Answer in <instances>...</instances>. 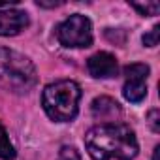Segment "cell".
<instances>
[{
	"label": "cell",
	"mask_w": 160,
	"mask_h": 160,
	"mask_svg": "<svg viewBox=\"0 0 160 160\" xmlns=\"http://www.w3.org/2000/svg\"><path fill=\"white\" fill-rule=\"evenodd\" d=\"M85 147L92 160H132L139 149L134 130L121 122L92 126L85 134Z\"/></svg>",
	"instance_id": "cell-1"
},
{
	"label": "cell",
	"mask_w": 160,
	"mask_h": 160,
	"mask_svg": "<svg viewBox=\"0 0 160 160\" xmlns=\"http://www.w3.org/2000/svg\"><path fill=\"white\" fill-rule=\"evenodd\" d=\"M36 68L28 57L0 47V89L13 94H27L36 87Z\"/></svg>",
	"instance_id": "cell-2"
},
{
	"label": "cell",
	"mask_w": 160,
	"mask_h": 160,
	"mask_svg": "<svg viewBox=\"0 0 160 160\" xmlns=\"http://www.w3.org/2000/svg\"><path fill=\"white\" fill-rule=\"evenodd\" d=\"M79 100H81V89L75 81H70V79L47 85L42 94V106L47 117L57 122L73 121L79 109Z\"/></svg>",
	"instance_id": "cell-3"
},
{
	"label": "cell",
	"mask_w": 160,
	"mask_h": 160,
	"mask_svg": "<svg viewBox=\"0 0 160 160\" xmlns=\"http://www.w3.org/2000/svg\"><path fill=\"white\" fill-rule=\"evenodd\" d=\"M57 38L64 47H89L92 43V25L81 13L70 15L57 27Z\"/></svg>",
	"instance_id": "cell-4"
},
{
	"label": "cell",
	"mask_w": 160,
	"mask_h": 160,
	"mask_svg": "<svg viewBox=\"0 0 160 160\" xmlns=\"http://www.w3.org/2000/svg\"><path fill=\"white\" fill-rule=\"evenodd\" d=\"M147 75H149L147 64H128L124 68L122 94L128 102L138 104L147 96Z\"/></svg>",
	"instance_id": "cell-5"
},
{
	"label": "cell",
	"mask_w": 160,
	"mask_h": 160,
	"mask_svg": "<svg viewBox=\"0 0 160 160\" xmlns=\"http://www.w3.org/2000/svg\"><path fill=\"white\" fill-rule=\"evenodd\" d=\"M87 68H89V73H91L92 77H98V79L115 77L117 72H119L117 58H115L111 53H106V51H100V53L92 55V57L87 60Z\"/></svg>",
	"instance_id": "cell-6"
},
{
	"label": "cell",
	"mask_w": 160,
	"mask_h": 160,
	"mask_svg": "<svg viewBox=\"0 0 160 160\" xmlns=\"http://www.w3.org/2000/svg\"><path fill=\"white\" fill-rule=\"evenodd\" d=\"M28 27V15L23 10H0V36H15Z\"/></svg>",
	"instance_id": "cell-7"
},
{
	"label": "cell",
	"mask_w": 160,
	"mask_h": 160,
	"mask_svg": "<svg viewBox=\"0 0 160 160\" xmlns=\"http://www.w3.org/2000/svg\"><path fill=\"white\" fill-rule=\"evenodd\" d=\"M91 111H92V117H94L96 121H106L104 124H108V122H117V119L122 115L121 106H119L113 98H109V96H100V98H96V100L92 102V106H91Z\"/></svg>",
	"instance_id": "cell-8"
},
{
	"label": "cell",
	"mask_w": 160,
	"mask_h": 160,
	"mask_svg": "<svg viewBox=\"0 0 160 160\" xmlns=\"http://www.w3.org/2000/svg\"><path fill=\"white\" fill-rule=\"evenodd\" d=\"M15 147L10 141V136L6 132V128L0 124V158L2 160H13L15 158Z\"/></svg>",
	"instance_id": "cell-9"
},
{
	"label": "cell",
	"mask_w": 160,
	"mask_h": 160,
	"mask_svg": "<svg viewBox=\"0 0 160 160\" xmlns=\"http://www.w3.org/2000/svg\"><path fill=\"white\" fill-rule=\"evenodd\" d=\"M132 8L138 10L141 15H156L158 10H160V4L158 2H145V4H138V2H132Z\"/></svg>",
	"instance_id": "cell-10"
},
{
	"label": "cell",
	"mask_w": 160,
	"mask_h": 160,
	"mask_svg": "<svg viewBox=\"0 0 160 160\" xmlns=\"http://www.w3.org/2000/svg\"><path fill=\"white\" fill-rule=\"evenodd\" d=\"M58 160H81V154L77 152L75 147H62L58 152Z\"/></svg>",
	"instance_id": "cell-11"
},
{
	"label": "cell",
	"mask_w": 160,
	"mask_h": 160,
	"mask_svg": "<svg viewBox=\"0 0 160 160\" xmlns=\"http://www.w3.org/2000/svg\"><path fill=\"white\" fill-rule=\"evenodd\" d=\"M158 34H160V27L154 25L152 30H151L149 34H143V43H145L147 47H154V45H158Z\"/></svg>",
	"instance_id": "cell-12"
},
{
	"label": "cell",
	"mask_w": 160,
	"mask_h": 160,
	"mask_svg": "<svg viewBox=\"0 0 160 160\" xmlns=\"http://www.w3.org/2000/svg\"><path fill=\"white\" fill-rule=\"evenodd\" d=\"M147 119H149V124H151V128H152V132H160V124H158V109H151L149 111V115H147Z\"/></svg>",
	"instance_id": "cell-13"
},
{
	"label": "cell",
	"mask_w": 160,
	"mask_h": 160,
	"mask_svg": "<svg viewBox=\"0 0 160 160\" xmlns=\"http://www.w3.org/2000/svg\"><path fill=\"white\" fill-rule=\"evenodd\" d=\"M36 4H38V6H42V8H53V6H60V2H42V0H38Z\"/></svg>",
	"instance_id": "cell-14"
},
{
	"label": "cell",
	"mask_w": 160,
	"mask_h": 160,
	"mask_svg": "<svg viewBox=\"0 0 160 160\" xmlns=\"http://www.w3.org/2000/svg\"><path fill=\"white\" fill-rule=\"evenodd\" d=\"M158 152H160V147L156 145V147H154V154H152V160H158Z\"/></svg>",
	"instance_id": "cell-15"
}]
</instances>
